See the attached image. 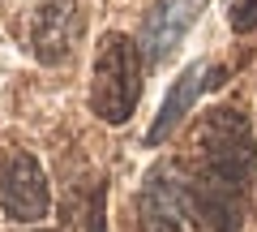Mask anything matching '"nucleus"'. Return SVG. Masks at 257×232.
<instances>
[{"mask_svg": "<svg viewBox=\"0 0 257 232\" xmlns=\"http://www.w3.org/2000/svg\"><path fill=\"white\" fill-rule=\"evenodd\" d=\"M193 155L202 164L206 181L240 189L257 164V142H253V129H248L244 112H236V108L206 112L197 121V129H193Z\"/></svg>", "mask_w": 257, "mask_h": 232, "instance_id": "f257e3e1", "label": "nucleus"}, {"mask_svg": "<svg viewBox=\"0 0 257 232\" xmlns=\"http://www.w3.org/2000/svg\"><path fill=\"white\" fill-rule=\"evenodd\" d=\"M142 99V52L128 35H103L94 56L90 108L107 125H124Z\"/></svg>", "mask_w": 257, "mask_h": 232, "instance_id": "f03ea898", "label": "nucleus"}, {"mask_svg": "<svg viewBox=\"0 0 257 232\" xmlns=\"http://www.w3.org/2000/svg\"><path fill=\"white\" fill-rule=\"evenodd\" d=\"M0 206L18 223H35L47 215V206H52L47 177L30 150H5L0 155Z\"/></svg>", "mask_w": 257, "mask_h": 232, "instance_id": "7ed1b4c3", "label": "nucleus"}, {"mask_svg": "<svg viewBox=\"0 0 257 232\" xmlns=\"http://www.w3.org/2000/svg\"><path fill=\"white\" fill-rule=\"evenodd\" d=\"M82 39V9L77 0H43L30 18V52L43 65H64Z\"/></svg>", "mask_w": 257, "mask_h": 232, "instance_id": "20e7f679", "label": "nucleus"}, {"mask_svg": "<svg viewBox=\"0 0 257 232\" xmlns=\"http://www.w3.org/2000/svg\"><path fill=\"white\" fill-rule=\"evenodd\" d=\"M210 0H155L146 13V22H142V39H138V52L146 56L150 65H159V60H167V56L180 47L184 30L197 22V13L206 9Z\"/></svg>", "mask_w": 257, "mask_h": 232, "instance_id": "39448f33", "label": "nucleus"}, {"mask_svg": "<svg viewBox=\"0 0 257 232\" xmlns=\"http://www.w3.org/2000/svg\"><path fill=\"white\" fill-rule=\"evenodd\" d=\"M138 219H142V232H184L189 185L167 181V177H150L138 198Z\"/></svg>", "mask_w": 257, "mask_h": 232, "instance_id": "423d86ee", "label": "nucleus"}, {"mask_svg": "<svg viewBox=\"0 0 257 232\" xmlns=\"http://www.w3.org/2000/svg\"><path fill=\"white\" fill-rule=\"evenodd\" d=\"M206 73H210L206 65H189V69L180 73V82L172 86V95H167V99H163V108H159V121L150 125V138H146V142H155V146H159V142H163L167 133H172L176 125L184 121V112L193 108L197 91H202V86H210V82H202Z\"/></svg>", "mask_w": 257, "mask_h": 232, "instance_id": "0eeeda50", "label": "nucleus"}, {"mask_svg": "<svg viewBox=\"0 0 257 232\" xmlns=\"http://www.w3.org/2000/svg\"><path fill=\"white\" fill-rule=\"evenodd\" d=\"M231 26L236 30H253L257 26V0H240L236 13H231Z\"/></svg>", "mask_w": 257, "mask_h": 232, "instance_id": "6e6552de", "label": "nucleus"}]
</instances>
